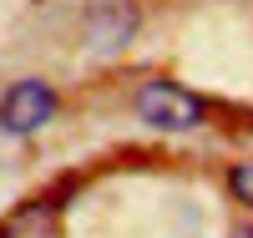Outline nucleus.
Segmentation results:
<instances>
[{
    "label": "nucleus",
    "instance_id": "nucleus-1",
    "mask_svg": "<svg viewBox=\"0 0 253 238\" xmlns=\"http://www.w3.org/2000/svg\"><path fill=\"white\" fill-rule=\"evenodd\" d=\"M137 117L147 127H157V132H193V127L208 122V101L198 92H187L182 81H142V92H137Z\"/></svg>",
    "mask_w": 253,
    "mask_h": 238
},
{
    "label": "nucleus",
    "instance_id": "nucleus-2",
    "mask_svg": "<svg viewBox=\"0 0 253 238\" xmlns=\"http://www.w3.org/2000/svg\"><path fill=\"white\" fill-rule=\"evenodd\" d=\"M142 31V10L137 0H91L86 15H81V41L96 56H117L137 41Z\"/></svg>",
    "mask_w": 253,
    "mask_h": 238
},
{
    "label": "nucleus",
    "instance_id": "nucleus-3",
    "mask_svg": "<svg viewBox=\"0 0 253 238\" xmlns=\"http://www.w3.org/2000/svg\"><path fill=\"white\" fill-rule=\"evenodd\" d=\"M56 86L41 81V76H20L5 86V96H0V127H5L10 137H31L41 132L51 117H56Z\"/></svg>",
    "mask_w": 253,
    "mask_h": 238
},
{
    "label": "nucleus",
    "instance_id": "nucleus-4",
    "mask_svg": "<svg viewBox=\"0 0 253 238\" xmlns=\"http://www.w3.org/2000/svg\"><path fill=\"white\" fill-rule=\"evenodd\" d=\"M0 238H56V203H26L15 208Z\"/></svg>",
    "mask_w": 253,
    "mask_h": 238
},
{
    "label": "nucleus",
    "instance_id": "nucleus-5",
    "mask_svg": "<svg viewBox=\"0 0 253 238\" xmlns=\"http://www.w3.org/2000/svg\"><path fill=\"white\" fill-rule=\"evenodd\" d=\"M228 192H233L243 208H253V162H233L228 167Z\"/></svg>",
    "mask_w": 253,
    "mask_h": 238
},
{
    "label": "nucleus",
    "instance_id": "nucleus-6",
    "mask_svg": "<svg viewBox=\"0 0 253 238\" xmlns=\"http://www.w3.org/2000/svg\"><path fill=\"white\" fill-rule=\"evenodd\" d=\"M233 238H253V228H243V223H238V228H233Z\"/></svg>",
    "mask_w": 253,
    "mask_h": 238
}]
</instances>
